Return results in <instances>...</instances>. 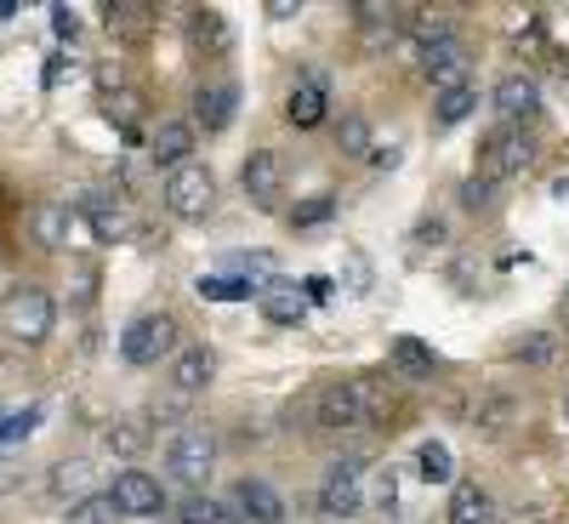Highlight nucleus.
<instances>
[{"label":"nucleus","mask_w":569,"mask_h":524,"mask_svg":"<svg viewBox=\"0 0 569 524\" xmlns=\"http://www.w3.org/2000/svg\"><path fill=\"white\" fill-rule=\"evenodd\" d=\"M52 325H58V308L40 285H18V291L0 303V330L23 348H40L46 337H52Z\"/></svg>","instance_id":"obj_1"},{"label":"nucleus","mask_w":569,"mask_h":524,"mask_svg":"<svg viewBox=\"0 0 569 524\" xmlns=\"http://www.w3.org/2000/svg\"><path fill=\"white\" fill-rule=\"evenodd\" d=\"M211 467H217V434L206 422H182L177 439L166 445V473L177 485H206Z\"/></svg>","instance_id":"obj_2"},{"label":"nucleus","mask_w":569,"mask_h":524,"mask_svg":"<svg viewBox=\"0 0 569 524\" xmlns=\"http://www.w3.org/2000/svg\"><path fill=\"white\" fill-rule=\"evenodd\" d=\"M536 160V142L525 137V126H496L479 149V182H507V177H525Z\"/></svg>","instance_id":"obj_3"},{"label":"nucleus","mask_w":569,"mask_h":524,"mask_svg":"<svg viewBox=\"0 0 569 524\" xmlns=\"http://www.w3.org/2000/svg\"><path fill=\"white\" fill-rule=\"evenodd\" d=\"M217 206V177L200 166V160H188L166 177V211L182 217V223H200L206 211Z\"/></svg>","instance_id":"obj_4"},{"label":"nucleus","mask_w":569,"mask_h":524,"mask_svg":"<svg viewBox=\"0 0 569 524\" xmlns=\"http://www.w3.org/2000/svg\"><path fill=\"white\" fill-rule=\"evenodd\" d=\"M166 354H177V319L171 314H142L126 325V337H120L126 365H160Z\"/></svg>","instance_id":"obj_5"},{"label":"nucleus","mask_w":569,"mask_h":524,"mask_svg":"<svg viewBox=\"0 0 569 524\" xmlns=\"http://www.w3.org/2000/svg\"><path fill=\"white\" fill-rule=\"evenodd\" d=\"M359 473H365V456L330 462L325 485H319V507H325V518H353V513H359Z\"/></svg>","instance_id":"obj_6"},{"label":"nucleus","mask_w":569,"mask_h":524,"mask_svg":"<svg viewBox=\"0 0 569 524\" xmlns=\"http://www.w3.org/2000/svg\"><path fill=\"white\" fill-rule=\"evenodd\" d=\"M240 188H246V200H251L257 211H273L279 195H284V160H279L273 149H257V155L246 160V171H240Z\"/></svg>","instance_id":"obj_7"},{"label":"nucleus","mask_w":569,"mask_h":524,"mask_svg":"<svg viewBox=\"0 0 569 524\" xmlns=\"http://www.w3.org/2000/svg\"><path fill=\"white\" fill-rule=\"evenodd\" d=\"M109 502H114V513L149 518V513H160L166 491H160L154 473H137V467H126V473H114V491H109Z\"/></svg>","instance_id":"obj_8"},{"label":"nucleus","mask_w":569,"mask_h":524,"mask_svg":"<svg viewBox=\"0 0 569 524\" xmlns=\"http://www.w3.org/2000/svg\"><path fill=\"white\" fill-rule=\"evenodd\" d=\"M467 46L450 34V40H439V46H427V52H421V75L427 80H433L439 91H450V86H467Z\"/></svg>","instance_id":"obj_9"},{"label":"nucleus","mask_w":569,"mask_h":524,"mask_svg":"<svg viewBox=\"0 0 569 524\" xmlns=\"http://www.w3.org/2000/svg\"><path fill=\"white\" fill-rule=\"evenodd\" d=\"M211 376H217V354H211L206 343L177 348V359H171V388H177V394H200V388H211Z\"/></svg>","instance_id":"obj_10"},{"label":"nucleus","mask_w":569,"mask_h":524,"mask_svg":"<svg viewBox=\"0 0 569 524\" xmlns=\"http://www.w3.org/2000/svg\"><path fill=\"white\" fill-rule=\"evenodd\" d=\"M496 109L507 115V126H518V120L541 115V86H536L530 75H507V80L496 86Z\"/></svg>","instance_id":"obj_11"},{"label":"nucleus","mask_w":569,"mask_h":524,"mask_svg":"<svg viewBox=\"0 0 569 524\" xmlns=\"http://www.w3.org/2000/svg\"><path fill=\"white\" fill-rule=\"evenodd\" d=\"M233 109H240V91H233L228 80H217V86H200V91H194V120H200L206 131H228Z\"/></svg>","instance_id":"obj_12"},{"label":"nucleus","mask_w":569,"mask_h":524,"mask_svg":"<svg viewBox=\"0 0 569 524\" xmlns=\"http://www.w3.org/2000/svg\"><path fill=\"white\" fill-rule=\"evenodd\" d=\"M74 217H86L91 234H98L103 246H114L120 234H126V211H120V200H109V195H80V200H74Z\"/></svg>","instance_id":"obj_13"},{"label":"nucleus","mask_w":569,"mask_h":524,"mask_svg":"<svg viewBox=\"0 0 569 524\" xmlns=\"http://www.w3.org/2000/svg\"><path fill=\"white\" fill-rule=\"evenodd\" d=\"M450 524H496V496L485 491V485H472V479H461L456 491H450V513H445Z\"/></svg>","instance_id":"obj_14"},{"label":"nucleus","mask_w":569,"mask_h":524,"mask_svg":"<svg viewBox=\"0 0 569 524\" xmlns=\"http://www.w3.org/2000/svg\"><path fill=\"white\" fill-rule=\"evenodd\" d=\"M365 416H359V394H353V383H330L325 394H319V427H330V434H342V427H359Z\"/></svg>","instance_id":"obj_15"},{"label":"nucleus","mask_w":569,"mask_h":524,"mask_svg":"<svg viewBox=\"0 0 569 524\" xmlns=\"http://www.w3.org/2000/svg\"><path fill=\"white\" fill-rule=\"evenodd\" d=\"M325 109H330V91H325L319 80L291 86V98H284V120H291L297 131H313V126L325 120Z\"/></svg>","instance_id":"obj_16"},{"label":"nucleus","mask_w":569,"mask_h":524,"mask_svg":"<svg viewBox=\"0 0 569 524\" xmlns=\"http://www.w3.org/2000/svg\"><path fill=\"white\" fill-rule=\"evenodd\" d=\"M149 149H154V166H188V155H194V126H182V120H160V131L149 137Z\"/></svg>","instance_id":"obj_17"},{"label":"nucleus","mask_w":569,"mask_h":524,"mask_svg":"<svg viewBox=\"0 0 569 524\" xmlns=\"http://www.w3.org/2000/svg\"><path fill=\"white\" fill-rule=\"evenodd\" d=\"M240 513L251 524H284V496L268 485V479H246L240 485Z\"/></svg>","instance_id":"obj_18"},{"label":"nucleus","mask_w":569,"mask_h":524,"mask_svg":"<svg viewBox=\"0 0 569 524\" xmlns=\"http://www.w3.org/2000/svg\"><path fill=\"white\" fill-rule=\"evenodd\" d=\"M257 303H262V314H268L273 325H302V319H308V297L297 291V285H284V279H273Z\"/></svg>","instance_id":"obj_19"},{"label":"nucleus","mask_w":569,"mask_h":524,"mask_svg":"<svg viewBox=\"0 0 569 524\" xmlns=\"http://www.w3.org/2000/svg\"><path fill=\"white\" fill-rule=\"evenodd\" d=\"M103 18H109L114 40H149V29H154V7H142V0H114Z\"/></svg>","instance_id":"obj_20"},{"label":"nucleus","mask_w":569,"mask_h":524,"mask_svg":"<svg viewBox=\"0 0 569 524\" xmlns=\"http://www.w3.org/2000/svg\"><path fill=\"white\" fill-rule=\"evenodd\" d=\"M34 240L46 246V251H63L69 246V223H74V211L63 206V200H46V206H34Z\"/></svg>","instance_id":"obj_21"},{"label":"nucleus","mask_w":569,"mask_h":524,"mask_svg":"<svg viewBox=\"0 0 569 524\" xmlns=\"http://www.w3.org/2000/svg\"><path fill=\"white\" fill-rule=\"evenodd\" d=\"M188 34H194V46H206V52H228L233 46V29L217 7H200L194 18H188Z\"/></svg>","instance_id":"obj_22"},{"label":"nucleus","mask_w":569,"mask_h":524,"mask_svg":"<svg viewBox=\"0 0 569 524\" xmlns=\"http://www.w3.org/2000/svg\"><path fill=\"white\" fill-rule=\"evenodd\" d=\"M472 109H479V91H472V86H450V91H439V103H433V126L450 131V126H461Z\"/></svg>","instance_id":"obj_23"},{"label":"nucleus","mask_w":569,"mask_h":524,"mask_svg":"<svg viewBox=\"0 0 569 524\" xmlns=\"http://www.w3.org/2000/svg\"><path fill=\"white\" fill-rule=\"evenodd\" d=\"M103 445H109V456H137V451H149V422H142V416H120L109 434H103Z\"/></svg>","instance_id":"obj_24"},{"label":"nucleus","mask_w":569,"mask_h":524,"mask_svg":"<svg viewBox=\"0 0 569 524\" xmlns=\"http://www.w3.org/2000/svg\"><path fill=\"white\" fill-rule=\"evenodd\" d=\"M177 524H246V518L233 513L228 502H217V496H188L177 507Z\"/></svg>","instance_id":"obj_25"},{"label":"nucleus","mask_w":569,"mask_h":524,"mask_svg":"<svg viewBox=\"0 0 569 524\" xmlns=\"http://www.w3.org/2000/svg\"><path fill=\"white\" fill-rule=\"evenodd\" d=\"M393 365L405 370V376H416V383H427V376L439 370V359H433V348H421L416 337H393Z\"/></svg>","instance_id":"obj_26"},{"label":"nucleus","mask_w":569,"mask_h":524,"mask_svg":"<svg viewBox=\"0 0 569 524\" xmlns=\"http://www.w3.org/2000/svg\"><path fill=\"white\" fill-rule=\"evenodd\" d=\"M416 467H421L427 485H450V479H456V456H450V445H439V439H427V445L416 451Z\"/></svg>","instance_id":"obj_27"},{"label":"nucleus","mask_w":569,"mask_h":524,"mask_svg":"<svg viewBox=\"0 0 569 524\" xmlns=\"http://www.w3.org/2000/svg\"><path fill=\"white\" fill-rule=\"evenodd\" d=\"M40 405H29V411H12V416H0V451H12V445H23L34 427H40Z\"/></svg>","instance_id":"obj_28"},{"label":"nucleus","mask_w":569,"mask_h":524,"mask_svg":"<svg viewBox=\"0 0 569 524\" xmlns=\"http://www.w3.org/2000/svg\"><path fill=\"white\" fill-rule=\"evenodd\" d=\"M63 524H120V513H114V502L109 496H80L74 507H69V518Z\"/></svg>","instance_id":"obj_29"},{"label":"nucleus","mask_w":569,"mask_h":524,"mask_svg":"<svg viewBox=\"0 0 569 524\" xmlns=\"http://www.w3.org/2000/svg\"><path fill=\"white\" fill-rule=\"evenodd\" d=\"M337 142H342V155H359V160H370V120H365V115H342V131H337Z\"/></svg>","instance_id":"obj_30"},{"label":"nucleus","mask_w":569,"mask_h":524,"mask_svg":"<svg viewBox=\"0 0 569 524\" xmlns=\"http://www.w3.org/2000/svg\"><path fill=\"white\" fill-rule=\"evenodd\" d=\"M194 291H200V297H211V303H240V297H257L246 279H217V274H200Z\"/></svg>","instance_id":"obj_31"},{"label":"nucleus","mask_w":569,"mask_h":524,"mask_svg":"<svg viewBox=\"0 0 569 524\" xmlns=\"http://www.w3.org/2000/svg\"><path fill=\"white\" fill-rule=\"evenodd\" d=\"M410 29L421 40V52H427V46H439V40H450V18H439V12H410Z\"/></svg>","instance_id":"obj_32"},{"label":"nucleus","mask_w":569,"mask_h":524,"mask_svg":"<svg viewBox=\"0 0 569 524\" xmlns=\"http://www.w3.org/2000/svg\"><path fill=\"white\" fill-rule=\"evenodd\" d=\"M472 422H479L490 439H496V434H507V422H512V399H485V405H479V416H472Z\"/></svg>","instance_id":"obj_33"},{"label":"nucleus","mask_w":569,"mask_h":524,"mask_svg":"<svg viewBox=\"0 0 569 524\" xmlns=\"http://www.w3.org/2000/svg\"><path fill=\"white\" fill-rule=\"evenodd\" d=\"M330 211H337V195H313L308 206L291 211V223H297V228H319V223H330Z\"/></svg>","instance_id":"obj_34"},{"label":"nucleus","mask_w":569,"mask_h":524,"mask_svg":"<svg viewBox=\"0 0 569 524\" xmlns=\"http://www.w3.org/2000/svg\"><path fill=\"white\" fill-rule=\"evenodd\" d=\"M552 354H558V343L547 337V330H536L530 343H518V348H512V359H525V365H547Z\"/></svg>","instance_id":"obj_35"},{"label":"nucleus","mask_w":569,"mask_h":524,"mask_svg":"<svg viewBox=\"0 0 569 524\" xmlns=\"http://www.w3.org/2000/svg\"><path fill=\"white\" fill-rule=\"evenodd\" d=\"M109 120H120L126 131L142 120V98H137V91H114V98H109Z\"/></svg>","instance_id":"obj_36"},{"label":"nucleus","mask_w":569,"mask_h":524,"mask_svg":"<svg viewBox=\"0 0 569 524\" xmlns=\"http://www.w3.org/2000/svg\"><path fill=\"white\" fill-rule=\"evenodd\" d=\"M490 195H496V188H490V182H479V177H467V182H461V206H467V211H485V206H490Z\"/></svg>","instance_id":"obj_37"},{"label":"nucleus","mask_w":569,"mask_h":524,"mask_svg":"<svg viewBox=\"0 0 569 524\" xmlns=\"http://www.w3.org/2000/svg\"><path fill=\"white\" fill-rule=\"evenodd\" d=\"M86 473H91L86 462H63V467H58V479H52V491H80V485H86Z\"/></svg>","instance_id":"obj_38"},{"label":"nucleus","mask_w":569,"mask_h":524,"mask_svg":"<svg viewBox=\"0 0 569 524\" xmlns=\"http://www.w3.org/2000/svg\"><path fill=\"white\" fill-rule=\"evenodd\" d=\"M330 291H337V285H330L325 274H313V279H302V297H308V303H325Z\"/></svg>","instance_id":"obj_39"},{"label":"nucleus","mask_w":569,"mask_h":524,"mask_svg":"<svg viewBox=\"0 0 569 524\" xmlns=\"http://www.w3.org/2000/svg\"><path fill=\"white\" fill-rule=\"evenodd\" d=\"M52 29H58V34H74V29H80V18H74L69 7H52Z\"/></svg>","instance_id":"obj_40"},{"label":"nucleus","mask_w":569,"mask_h":524,"mask_svg":"<svg viewBox=\"0 0 569 524\" xmlns=\"http://www.w3.org/2000/svg\"><path fill=\"white\" fill-rule=\"evenodd\" d=\"M427 240L439 246V240H445V223H421V228H416V246H427Z\"/></svg>","instance_id":"obj_41"},{"label":"nucleus","mask_w":569,"mask_h":524,"mask_svg":"<svg viewBox=\"0 0 569 524\" xmlns=\"http://www.w3.org/2000/svg\"><path fill=\"white\" fill-rule=\"evenodd\" d=\"M370 160L382 166V171H393V166H399V149H370Z\"/></svg>","instance_id":"obj_42"},{"label":"nucleus","mask_w":569,"mask_h":524,"mask_svg":"<svg viewBox=\"0 0 569 524\" xmlns=\"http://www.w3.org/2000/svg\"><path fill=\"white\" fill-rule=\"evenodd\" d=\"M552 195H558V200H569V171H563V177H552Z\"/></svg>","instance_id":"obj_43"},{"label":"nucleus","mask_w":569,"mask_h":524,"mask_svg":"<svg viewBox=\"0 0 569 524\" xmlns=\"http://www.w3.org/2000/svg\"><path fill=\"white\" fill-rule=\"evenodd\" d=\"M7 18H18V0H0V23H7Z\"/></svg>","instance_id":"obj_44"},{"label":"nucleus","mask_w":569,"mask_h":524,"mask_svg":"<svg viewBox=\"0 0 569 524\" xmlns=\"http://www.w3.org/2000/svg\"><path fill=\"white\" fill-rule=\"evenodd\" d=\"M563 314H569V297H563Z\"/></svg>","instance_id":"obj_45"}]
</instances>
